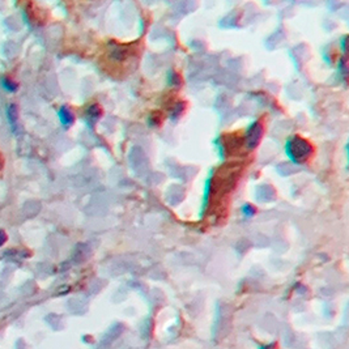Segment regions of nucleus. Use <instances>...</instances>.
I'll use <instances>...</instances> for the list:
<instances>
[{"mask_svg": "<svg viewBox=\"0 0 349 349\" xmlns=\"http://www.w3.org/2000/svg\"><path fill=\"white\" fill-rule=\"evenodd\" d=\"M286 152L294 162H303L310 157L313 151H311V145L306 140L301 138H294L289 140L288 145H286Z\"/></svg>", "mask_w": 349, "mask_h": 349, "instance_id": "1", "label": "nucleus"}, {"mask_svg": "<svg viewBox=\"0 0 349 349\" xmlns=\"http://www.w3.org/2000/svg\"><path fill=\"white\" fill-rule=\"evenodd\" d=\"M7 118H8L11 128H12L13 132L16 134L18 127V109L15 104H11L8 108H7Z\"/></svg>", "mask_w": 349, "mask_h": 349, "instance_id": "2", "label": "nucleus"}, {"mask_svg": "<svg viewBox=\"0 0 349 349\" xmlns=\"http://www.w3.org/2000/svg\"><path fill=\"white\" fill-rule=\"evenodd\" d=\"M59 119H61L62 125L65 126V127H69V126L72 125V122H74V114L71 112L68 108H63L59 110Z\"/></svg>", "mask_w": 349, "mask_h": 349, "instance_id": "3", "label": "nucleus"}, {"mask_svg": "<svg viewBox=\"0 0 349 349\" xmlns=\"http://www.w3.org/2000/svg\"><path fill=\"white\" fill-rule=\"evenodd\" d=\"M1 86L4 88L5 91L11 92V93L17 91V88H18L16 82L12 81L11 79H7V78H3V80H1Z\"/></svg>", "mask_w": 349, "mask_h": 349, "instance_id": "4", "label": "nucleus"}, {"mask_svg": "<svg viewBox=\"0 0 349 349\" xmlns=\"http://www.w3.org/2000/svg\"><path fill=\"white\" fill-rule=\"evenodd\" d=\"M5 241H7V234L4 230H0V247L4 245Z\"/></svg>", "mask_w": 349, "mask_h": 349, "instance_id": "5", "label": "nucleus"}, {"mask_svg": "<svg viewBox=\"0 0 349 349\" xmlns=\"http://www.w3.org/2000/svg\"><path fill=\"white\" fill-rule=\"evenodd\" d=\"M260 349H272V348H270V347H262Z\"/></svg>", "mask_w": 349, "mask_h": 349, "instance_id": "6", "label": "nucleus"}]
</instances>
